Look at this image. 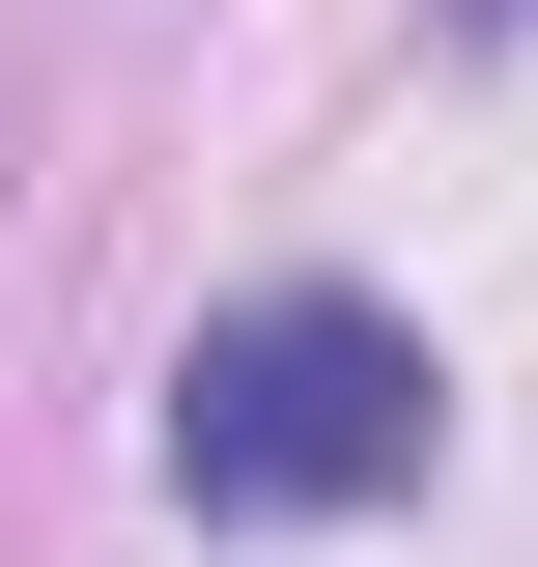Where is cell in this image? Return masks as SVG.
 <instances>
[{"label": "cell", "instance_id": "obj_1", "mask_svg": "<svg viewBox=\"0 0 538 567\" xmlns=\"http://www.w3.org/2000/svg\"><path fill=\"white\" fill-rule=\"evenodd\" d=\"M425 425H454V369L369 284H227L199 341H170V511L199 539H340V511L425 483Z\"/></svg>", "mask_w": 538, "mask_h": 567}]
</instances>
